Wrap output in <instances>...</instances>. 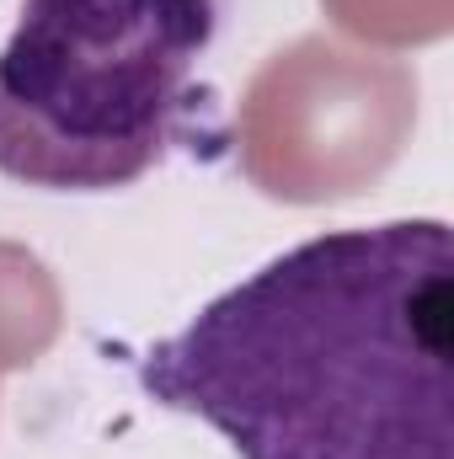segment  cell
Listing matches in <instances>:
<instances>
[{"label": "cell", "instance_id": "1", "mask_svg": "<svg viewBox=\"0 0 454 459\" xmlns=\"http://www.w3.org/2000/svg\"><path fill=\"white\" fill-rule=\"evenodd\" d=\"M454 240L444 220L327 230L139 352L155 406L235 459H454Z\"/></svg>", "mask_w": 454, "mask_h": 459}, {"label": "cell", "instance_id": "2", "mask_svg": "<svg viewBox=\"0 0 454 459\" xmlns=\"http://www.w3.org/2000/svg\"><path fill=\"white\" fill-rule=\"evenodd\" d=\"M220 0H22L0 43V177L43 193L139 182L193 113Z\"/></svg>", "mask_w": 454, "mask_h": 459}]
</instances>
